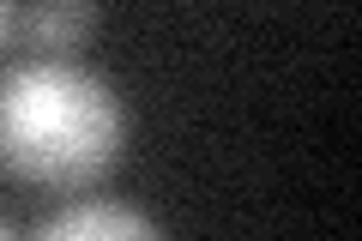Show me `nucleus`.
I'll list each match as a JSON object with an SVG mask.
<instances>
[{
    "mask_svg": "<svg viewBox=\"0 0 362 241\" xmlns=\"http://www.w3.org/2000/svg\"><path fill=\"white\" fill-rule=\"evenodd\" d=\"M0 235H6V223H0Z\"/></svg>",
    "mask_w": 362,
    "mask_h": 241,
    "instance_id": "39448f33",
    "label": "nucleus"
},
{
    "mask_svg": "<svg viewBox=\"0 0 362 241\" xmlns=\"http://www.w3.org/2000/svg\"><path fill=\"white\" fill-rule=\"evenodd\" d=\"M42 241H151L163 235V229L151 223L145 211H127V205H73V211L61 217H42L37 223Z\"/></svg>",
    "mask_w": 362,
    "mask_h": 241,
    "instance_id": "f03ea898",
    "label": "nucleus"
},
{
    "mask_svg": "<svg viewBox=\"0 0 362 241\" xmlns=\"http://www.w3.org/2000/svg\"><path fill=\"white\" fill-rule=\"evenodd\" d=\"M18 30H25L37 49H49V54H73V49H85L90 30H97V0H25Z\"/></svg>",
    "mask_w": 362,
    "mask_h": 241,
    "instance_id": "7ed1b4c3",
    "label": "nucleus"
},
{
    "mask_svg": "<svg viewBox=\"0 0 362 241\" xmlns=\"http://www.w3.org/2000/svg\"><path fill=\"white\" fill-rule=\"evenodd\" d=\"M18 13H25V0H0V49L13 42V30H18Z\"/></svg>",
    "mask_w": 362,
    "mask_h": 241,
    "instance_id": "20e7f679",
    "label": "nucleus"
},
{
    "mask_svg": "<svg viewBox=\"0 0 362 241\" xmlns=\"http://www.w3.org/2000/svg\"><path fill=\"white\" fill-rule=\"evenodd\" d=\"M127 114L115 90L73 61H25L0 73V169L25 187L78 193L121 157Z\"/></svg>",
    "mask_w": 362,
    "mask_h": 241,
    "instance_id": "f257e3e1",
    "label": "nucleus"
}]
</instances>
